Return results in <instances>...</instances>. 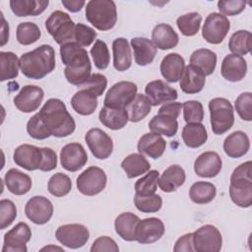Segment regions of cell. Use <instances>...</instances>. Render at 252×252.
Returning a JSON list of instances; mask_svg holds the SVG:
<instances>
[{
	"label": "cell",
	"instance_id": "cell-1",
	"mask_svg": "<svg viewBox=\"0 0 252 252\" xmlns=\"http://www.w3.org/2000/svg\"><path fill=\"white\" fill-rule=\"evenodd\" d=\"M75 129L74 118L65 103L58 98H49L27 123L28 134L35 140H44L50 136L64 138L73 134Z\"/></svg>",
	"mask_w": 252,
	"mask_h": 252
},
{
	"label": "cell",
	"instance_id": "cell-2",
	"mask_svg": "<svg viewBox=\"0 0 252 252\" xmlns=\"http://www.w3.org/2000/svg\"><path fill=\"white\" fill-rule=\"evenodd\" d=\"M60 58L66 68V80L74 85L81 86L91 77L92 64L87 50L77 42H68L60 47Z\"/></svg>",
	"mask_w": 252,
	"mask_h": 252
},
{
	"label": "cell",
	"instance_id": "cell-3",
	"mask_svg": "<svg viewBox=\"0 0 252 252\" xmlns=\"http://www.w3.org/2000/svg\"><path fill=\"white\" fill-rule=\"evenodd\" d=\"M54 68L55 51L49 44H42L20 57V69L29 79L40 80L51 73Z\"/></svg>",
	"mask_w": 252,
	"mask_h": 252
},
{
	"label": "cell",
	"instance_id": "cell-4",
	"mask_svg": "<svg viewBox=\"0 0 252 252\" xmlns=\"http://www.w3.org/2000/svg\"><path fill=\"white\" fill-rule=\"evenodd\" d=\"M251 160L239 164L231 173L229 196L231 201L240 208H249L252 204Z\"/></svg>",
	"mask_w": 252,
	"mask_h": 252
},
{
	"label": "cell",
	"instance_id": "cell-5",
	"mask_svg": "<svg viewBox=\"0 0 252 252\" xmlns=\"http://www.w3.org/2000/svg\"><path fill=\"white\" fill-rule=\"evenodd\" d=\"M86 19L99 31L111 30L117 21V9L112 0H91L86 6Z\"/></svg>",
	"mask_w": 252,
	"mask_h": 252
},
{
	"label": "cell",
	"instance_id": "cell-6",
	"mask_svg": "<svg viewBox=\"0 0 252 252\" xmlns=\"http://www.w3.org/2000/svg\"><path fill=\"white\" fill-rule=\"evenodd\" d=\"M212 131L216 135L227 132L234 123V110L228 99L215 97L209 102Z\"/></svg>",
	"mask_w": 252,
	"mask_h": 252
},
{
	"label": "cell",
	"instance_id": "cell-7",
	"mask_svg": "<svg viewBox=\"0 0 252 252\" xmlns=\"http://www.w3.org/2000/svg\"><path fill=\"white\" fill-rule=\"evenodd\" d=\"M45 28L59 45L74 41L76 25L71 17L63 11L52 12L45 21Z\"/></svg>",
	"mask_w": 252,
	"mask_h": 252
},
{
	"label": "cell",
	"instance_id": "cell-8",
	"mask_svg": "<svg viewBox=\"0 0 252 252\" xmlns=\"http://www.w3.org/2000/svg\"><path fill=\"white\" fill-rule=\"evenodd\" d=\"M107 176L104 170L98 166H90L85 169L76 180L77 189L86 196L99 194L106 186Z\"/></svg>",
	"mask_w": 252,
	"mask_h": 252
},
{
	"label": "cell",
	"instance_id": "cell-9",
	"mask_svg": "<svg viewBox=\"0 0 252 252\" xmlns=\"http://www.w3.org/2000/svg\"><path fill=\"white\" fill-rule=\"evenodd\" d=\"M194 250L198 252H219L222 246L220 231L213 224H205L193 232Z\"/></svg>",
	"mask_w": 252,
	"mask_h": 252
},
{
	"label": "cell",
	"instance_id": "cell-10",
	"mask_svg": "<svg viewBox=\"0 0 252 252\" xmlns=\"http://www.w3.org/2000/svg\"><path fill=\"white\" fill-rule=\"evenodd\" d=\"M230 29L228 19L220 13H211L205 20L202 28L203 38L212 44L222 42Z\"/></svg>",
	"mask_w": 252,
	"mask_h": 252
},
{
	"label": "cell",
	"instance_id": "cell-11",
	"mask_svg": "<svg viewBox=\"0 0 252 252\" xmlns=\"http://www.w3.org/2000/svg\"><path fill=\"white\" fill-rule=\"evenodd\" d=\"M137 85L129 81L115 83L107 91L104 97V106L126 108L137 94Z\"/></svg>",
	"mask_w": 252,
	"mask_h": 252
},
{
	"label": "cell",
	"instance_id": "cell-12",
	"mask_svg": "<svg viewBox=\"0 0 252 252\" xmlns=\"http://www.w3.org/2000/svg\"><path fill=\"white\" fill-rule=\"evenodd\" d=\"M56 239L71 249L83 247L90 238V231L84 224L68 223L60 225L55 232Z\"/></svg>",
	"mask_w": 252,
	"mask_h": 252
},
{
	"label": "cell",
	"instance_id": "cell-13",
	"mask_svg": "<svg viewBox=\"0 0 252 252\" xmlns=\"http://www.w3.org/2000/svg\"><path fill=\"white\" fill-rule=\"evenodd\" d=\"M32 230L28 223L19 222L4 235L2 252H27V243L31 240Z\"/></svg>",
	"mask_w": 252,
	"mask_h": 252
},
{
	"label": "cell",
	"instance_id": "cell-14",
	"mask_svg": "<svg viewBox=\"0 0 252 252\" xmlns=\"http://www.w3.org/2000/svg\"><path fill=\"white\" fill-rule=\"evenodd\" d=\"M85 141L93 156L97 159H106L112 154V139L99 128L90 129L85 135Z\"/></svg>",
	"mask_w": 252,
	"mask_h": 252
},
{
	"label": "cell",
	"instance_id": "cell-15",
	"mask_svg": "<svg viewBox=\"0 0 252 252\" xmlns=\"http://www.w3.org/2000/svg\"><path fill=\"white\" fill-rule=\"evenodd\" d=\"M27 218L35 224H45L53 215V205L51 201L43 196L32 197L25 206Z\"/></svg>",
	"mask_w": 252,
	"mask_h": 252
},
{
	"label": "cell",
	"instance_id": "cell-16",
	"mask_svg": "<svg viewBox=\"0 0 252 252\" xmlns=\"http://www.w3.org/2000/svg\"><path fill=\"white\" fill-rule=\"evenodd\" d=\"M164 224L158 218L140 220L135 229V240L141 244H152L164 234Z\"/></svg>",
	"mask_w": 252,
	"mask_h": 252
},
{
	"label": "cell",
	"instance_id": "cell-17",
	"mask_svg": "<svg viewBox=\"0 0 252 252\" xmlns=\"http://www.w3.org/2000/svg\"><path fill=\"white\" fill-rule=\"evenodd\" d=\"M44 98V92L34 85H27L21 89L14 97V105L22 112L31 113L35 111Z\"/></svg>",
	"mask_w": 252,
	"mask_h": 252
},
{
	"label": "cell",
	"instance_id": "cell-18",
	"mask_svg": "<svg viewBox=\"0 0 252 252\" xmlns=\"http://www.w3.org/2000/svg\"><path fill=\"white\" fill-rule=\"evenodd\" d=\"M87 161V152L80 143H70L61 149L60 162L64 169L76 172L84 167Z\"/></svg>",
	"mask_w": 252,
	"mask_h": 252
},
{
	"label": "cell",
	"instance_id": "cell-19",
	"mask_svg": "<svg viewBox=\"0 0 252 252\" xmlns=\"http://www.w3.org/2000/svg\"><path fill=\"white\" fill-rule=\"evenodd\" d=\"M13 159L17 165L29 171L39 169L42 161L41 148L29 144L20 145L14 152Z\"/></svg>",
	"mask_w": 252,
	"mask_h": 252
},
{
	"label": "cell",
	"instance_id": "cell-20",
	"mask_svg": "<svg viewBox=\"0 0 252 252\" xmlns=\"http://www.w3.org/2000/svg\"><path fill=\"white\" fill-rule=\"evenodd\" d=\"M222 160L216 152L202 153L194 161L195 173L204 178L216 177L221 170Z\"/></svg>",
	"mask_w": 252,
	"mask_h": 252
},
{
	"label": "cell",
	"instance_id": "cell-21",
	"mask_svg": "<svg viewBox=\"0 0 252 252\" xmlns=\"http://www.w3.org/2000/svg\"><path fill=\"white\" fill-rule=\"evenodd\" d=\"M145 93L153 106L174 101L178 97L177 91L161 80H155L148 83Z\"/></svg>",
	"mask_w": 252,
	"mask_h": 252
},
{
	"label": "cell",
	"instance_id": "cell-22",
	"mask_svg": "<svg viewBox=\"0 0 252 252\" xmlns=\"http://www.w3.org/2000/svg\"><path fill=\"white\" fill-rule=\"evenodd\" d=\"M247 63L246 60L236 54L226 55L220 66V74L226 81L239 82L246 76Z\"/></svg>",
	"mask_w": 252,
	"mask_h": 252
},
{
	"label": "cell",
	"instance_id": "cell-23",
	"mask_svg": "<svg viewBox=\"0 0 252 252\" xmlns=\"http://www.w3.org/2000/svg\"><path fill=\"white\" fill-rule=\"evenodd\" d=\"M179 81V86L183 93L189 94H198L204 89L206 75L197 66L189 64L185 66Z\"/></svg>",
	"mask_w": 252,
	"mask_h": 252
},
{
	"label": "cell",
	"instance_id": "cell-24",
	"mask_svg": "<svg viewBox=\"0 0 252 252\" xmlns=\"http://www.w3.org/2000/svg\"><path fill=\"white\" fill-rule=\"evenodd\" d=\"M166 148V142L161 135L156 133L144 134L138 141L137 149L140 154L146 155L154 159L160 158Z\"/></svg>",
	"mask_w": 252,
	"mask_h": 252
},
{
	"label": "cell",
	"instance_id": "cell-25",
	"mask_svg": "<svg viewBox=\"0 0 252 252\" xmlns=\"http://www.w3.org/2000/svg\"><path fill=\"white\" fill-rule=\"evenodd\" d=\"M185 68L184 58L178 53H169L160 62L161 76L168 83H176L180 80Z\"/></svg>",
	"mask_w": 252,
	"mask_h": 252
},
{
	"label": "cell",
	"instance_id": "cell-26",
	"mask_svg": "<svg viewBox=\"0 0 252 252\" xmlns=\"http://www.w3.org/2000/svg\"><path fill=\"white\" fill-rule=\"evenodd\" d=\"M223 151L231 158H238L247 154L250 148V140L243 131H234L223 141Z\"/></svg>",
	"mask_w": 252,
	"mask_h": 252
},
{
	"label": "cell",
	"instance_id": "cell-27",
	"mask_svg": "<svg viewBox=\"0 0 252 252\" xmlns=\"http://www.w3.org/2000/svg\"><path fill=\"white\" fill-rule=\"evenodd\" d=\"M186 174L184 169L178 164L168 166L158 178L159 189L165 193H170L177 190L185 182Z\"/></svg>",
	"mask_w": 252,
	"mask_h": 252
},
{
	"label": "cell",
	"instance_id": "cell-28",
	"mask_svg": "<svg viewBox=\"0 0 252 252\" xmlns=\"http://www.w3.org/2000/svg\"><path fill=\"white\" fill-rule=\"evenodd\" d=\"M4 182L8 191L18 196L27 194L32 185V178L16 168H11L5 173Z\"/></svg>",
	"mask_w": 252,
	"mask_h": 252
},
{
	"label": "cell",
	"instance_id": "cell-29",
	"mask_svg": "<svg viewBox=\"0 0 252 252\" xmlns=\"http://www.w3.org/2000/svg\"><path fill=\"white\" fill-rule=\"evenodd\" d=\"M131 47L134 51L135 62L139 66L151 64L157 54V47L147 37H133L131 39Z\"/></svg>",
	"mask_w": 252,
	"mask_h": 252
},
{
	"label": "cell",
	"instance_id": "cell-30",
	"mask_svg": "<svg viewBox=\"0 0 252 252\" xmlns=\"http://www.w3.org/2000/svg\"><path fill=\"white\" fill-rule=\"evenodd\" d=\"M99 121L110 130L122 129L129 121L128 111L123 107L103 106L98 114Z\"/></svg>",
	"mask_w": 252,
	"mask_h": 252
},
{
	"label": "cell",
	"instance_id": "cell-31",
	"mask_svg": "<svg viewBox=\"0 0 252 252\" xmlns=\"http://www.w3.org/2000/svg\"><path fill=\"white\" fill-rule=\"evenodd\" d=\"M153 43L161 50L174 48L179 41L178 34L168 24L157 25L152 32Z\"/></svg>",
	"mask_w": 252,
	"mask_h": 252
},
{
	"label": "cell",
	"instance_id": "cell-32",
	"mask_svg": "<svg viewBox=\"0 0 252 252\" xmlns=\"http://www.w3.org/2000/svg\"><path fill=\"white\" fill-rule=\"evenodd\" d=\"M71 106L80 115H91L97 107V96L91 91L80 89L72 96Z\"/></svg>",
	"mask_w": 252,
	"mask_h": 252
},
{
	"label": "cell",
	"instance_id": "cell-33",
	"mask_svg": "<svg viewBox=\"0 0 252 252\" xmlns=\"http://www.w3.org/2000/svg\"><path fill=\"white\" fill-rule=\"evenodd\" d=\"M113 67L119 72L128 70L132 65V54L129 42L124 37H118L112 42Z\"/></svg>",
	"mask_w": 252,
	"mask_h": 252
},
{
	"label": "cell",
	"instance_id": "cell-34",
	"mask_svg": "<svg viewBox=\"0 0 252 252\" xmlns=\"http://www.w3.org/2000/svg\"><path fill=\"white\" fill-rule=\"evenodd\" d=\"M48 0H11L10 8L17 17L37 16L44 12Z\"/></svg>",
	"mask_w": 252,
	"mask_h": 252
},
{
	"label": "cell",
	"instance_id": "cell-35",
	"mask_svg": "<svg viewBox=\"0 0 252 252\" xmlns=\"http://www.w3.org/2000/svg\"><path fill=\"white\" fill-rule=\"evenodd\" d=\"M139 220L140 218L133 213L126 212L120 214L114 221L116 233L125 241H134L135 229Z\"/></svg>",
	"mask_w": 252,
	"mask_h": 252
},
{
	"label": "cell",
	"instance_id": "cell-36",
	"mask_svg": "<svg viewBox=\"0 0 252 252\" xmlns=\"http://www.w3.org/2000/svg\"><path fill=\"white\" fill-rule=\"evenodd\" d=\"M121 167L128 178H135L147 173L151 168V164L142 154L133 153L121 161Z\"/></svg>",
	"mask_w": 252,
	"mask_h": 252
},
{
	"label": "cell",
	"instance_id": "cell-37",
	"mask_svg": "<svg viewBox=\"0 0 252 252\" xmlns=\"http://www.w3.org/2000/svg\"><path fill=\"white\" fill-rule=\"evenodd\" d=\"M181 136L184 144L191 149L203 146L208 140L206 127L202 123H187L182 129Z\"/></svg>",
	"mask_w": 252,
	"mask_h": 252
},
{
	"label": "cell",
	"instance_id": "cell-38",
	"mask_svg": "<svg viewBox=\"0 0 252 252\" xmlns=\"http://www.w3.org/2000/svg\"><path fill=\"white\" fill-rule=\"evenodd\" d=\"M149 129L151 130V132L158 135L173 137L177 133L178 122L174 117L170 115L158 113L150 120Z\"/></svg>",
	"mask_w": 252,
	"mask_h": 252
},
{
	"label": "cell",
	"instance_id": "cell-39",
	"mask_svg": "<svg viewBox=\"0 0 252 252\" xmlns=\"http://www.w3.org/2000/svg\"><path fill=\"white\" fill-rule=\"evenodd\" d=\"M190 64L200 68L206 76L214 73L217 66V54L207 48H199L190 56Z\"/></svg>",
	"mask_w": 252,
	"mask_h": 252
},
{
	"label": "cell",
	"instance_id": "cell-40",
	"mask_svg": "<svg viewBox=\"0 0 252 252\" xmlns=\"http://www.w3.org/2000/svg\"><path fill=\"white\" fill-rule=\"evenodd\" d=\"M217 194L216 186L207 181H197L192 184L189 190V197L196 204H208L212 202Z\"/></svg>",
	"mask_w": 252,
	"mask_h": 252
},
{
	"label": "cell",
	"instance_id": "cell-41",
	"mask_svg": "<svg viewBox=\"0 0 252 252\" xmlns=\"http://www.w3.org/2000/svg\"><path fill=\"white\" fill-rule=\"evenodd\" d=\"M20 69V59L11 51L0 52V81L4 82L18 77Z\"/></svg>",
	"mask_w": 252,
	"mask_h": 252
},
{
	"label": "cell",
	"instance_id": "cell-42",
	"mask_svg": "<svg viewBox=\"0 0 252 252\" xmlns=\"http://www.w3.org/2000/svg\"><path fill=\"white\" fill-rule=\"evenodd\" d=\"M152 103L149 97L142 94H137L132 102L126 107L128 111L129 121L139 122L144 119L152 109Z\"/></svg>",
	"mask_w": 252,
	"mask_h": 252
},
{
	"label": "cell",
	"instance_id": "cell-43",
	"mask_svg": "<svg viewBox=\"0 0 252 252\" xmlns=\"http://www.w3.org/2000/svg\"><path fill=\"white\" fill-rule=\"evenodd\" d=\"M228 48L232 54L246 55L251 51V32L240 30L233 32L228 41Z\"/></svg>",
	"mask_w": 252,
	"mask_h": 252
},
{
	"label": "cell",
	"instance_id": "cell-44",
	"mask_svg": "<svg viewBox=\"0 0 252 252\" xmlns=\"http://www.w3.org/2000/svg\"><path fill=\"white\" fill-rule=\"evenodd\" d=\"M202 23V16L197 12H190L177 18L176 25L181 33L185 36L197 34Z\"/></svg>",
	"mask_w": 252,
	"mask_h": 252
},
{
	"label": "cell",
	"instance_id": "cell-45",
	"mask_svg": "<svg viewBox=\"0 0 252 252\" xmlns=\"http://www.w3.org/2000/svg\"><path fill=\"white\" fill-rule=\"evenodd\" d=\"M159 173L158 170H149L142 178L135 183V194L140 196H151L156 194Z\"/></svg>",
	"mask_w": 252,
	"mask_h": 252
},
{
	"label": "cell",
	"instance_id": "cell-46",
	"mask_svg": "<svg viewBox=\"0 0 252 252\" xmlns=\"http://www.w3.org/2000/svg\"><path fill=\"white\" fill-rule=\"evenodd\" d=\"M48 191L55 197H64L68 195L72 189V181L70 177L62 172L53 174L47 184Z\"/></svg>",
	"mask_w": 252,
	"mask_h": 252
},
{
	"label": "cell",
	"instance_id": "cell-47",
	"mask_svg": "<svg viewBox=\"0 0 252 252\" xmlns=\"http://www.w3.org/2000/svg\"><path fill=\"white\" fill-rule=\"evenodd\" d=\"M17 40L22 45H30L36 42L40 35V30L38 26L32 22H25L19 24L17 27Z\"/></svg>",
	"mask_w": 252,
	"mask_h": 252
},
{
	"label": "cell",
	"instance_id": "cell-48",
	"mask_svg": "<svg viewBox=\"0 0 252 252\" xmlns=\"http://www.w3.org/2000/svg\"><path fill=\"white\" fill-rule=\"evenodd\" d=\"M91 55L93 57L94 66L99 70H104L108 67L110 62V55L107 44L100 39H97L91 48Z\"/></svg>",
	"mask_w": 252,
	"mask_h": 252
},
{
	"label": "cell",
	"instance_id": "cell-49",
	"mask_svg": "<svg viewBox=\"0 0 252 252\" xmlns=\"http://www.w3.org/2000/svg\"><path fill=\"white\" fill-rule=\"evenodd\" d=\"M134 204L142 213H157L161 209L162 199L158 194L151 196H140L135 194Z\"/></svg>",
	"mask_w": 252,
	"mask_h": 252
},
{
	"label": "cell",
	"instance_id": "cell-50",
	"mask_svg": "<svg viewBox=\"0 0 252 252\" xmlns=\"http://www.w3.org/2000/svg\"><path fill=\"white\" fill-rule=\"evenodd\" d=\"M183 118L186 123H201L204 119V107L198 100H187L182 104Z\"/></svg>",
	"mask_w": 252,
	"mask_h": 252
},
{
	"label": "cell",
	"instance_id": "cell-51",
	"mask_svg": "<svg viewBox=\"0 0 252 252\" xmlns=\"http://www.w3.org/2000/svg\"><path fill=\"white\" fill-rule=\"evenodd\" d=\"M234 106L241 119L249 122L252 120V94L250 92L240 94L235 99Z\"/></svg>",
	"mask_w": 252,
	"mask_h": 252
},
{
	"label": "cell",
	"instance_id": "cell-52",
	"mask_svg": "<svg viewBox=\"0 0 252 252\" xmlns=\"http://www.w3.org/2000/svg\"><path fill=\"white\" fill-rule=\"evenodd\" d=\"M17 217V208L9 199L0 201V228L5 229L13 223Z\"/></svg>",
	"mask_w": 252,
	"mask_h": 252
},
{
	"label": "cell",
	"instance_id": "cell-53",
	"mask_svg": "<svg viewBox=\"0 0 252 252\" xmlns=\"http://www.w3.org/2000/svg\"><path fill=\"white\" fill-rule=\"evenodd\" d=\"M107 87L106 77L99 73L92 74L91 77L83 85L79 86L80 89H85L94 93L96 96L102 95L103 92Z\"/></svg>",
	"mask_w": 252,
	"mask_h": 252
},
{
	"label": "cell",
	"instance_id": "cell-54",
	"mask_svg": "<svg viewBox=\"0 0 252 252\" xmlns=\"http://www.w3.org/2000/svg\"><path fill=\"white\" fill-rule=\"evenodd\" d=\"M96 37V32L94 29L89 26H86L82 23L76 24L74 41L77 42L82 47L91 45Z\"/></svg>",
	"mask_w": 252,
	"mask_h": 252
},
{
	"label": "cell",
	"instance_id": "cell-55",
	"mask_svg": "<svg viewBox=\"0 0 252 252\" xmlns=\"http://www.w3.org/2000/svg\"><path fill=\"white\" fill-rule=\"evenodd\" d=\"M246 2L243 0H220L218 8L223 16H235L244 11Z\"/></svg>",
	"mask_w": 252,
	"mask_h": 252
},
{
	"label": "cell",
	"instance_id": "cell-56",
	"mask_svg": "<svg viewBox=\"0 0 252 252\" xmlns=\"http://www.w3.org/2000/svg\"><path fill=\"white\" fill-rule=\"evenodd\" d=\"M101 251L118 252L119 247L111 237L100 236L94 241L91 247V252H101Z\"/></svg>",
	"mask_w": 252,
	"mask_h": 252
},
{
	"label": "cell",
	"instance_id": "cell-57",
	"mask_svg": "<svg viewBox=\"0 0 252 252\" xmlns=\"http://www.w3.org/2000/svg\"><path fill=\"white\" fill-rule=\"evenodd\" d=\"M42 161L39 167L41 171H51L57 166V155L50 148H41Z\"/></svg>",
	"mask_w": 252,
	"mask_h": 252
},
{
	"label": "cell",
	"instance_id": "cell-58",
	"mask_svg": "<svg viewBox=\"0 0 252 252\" xmlns=\"http://www.w3.org/2000/svg\"><path fill=\"white\" fill-rule=\"evenodd\" d=\"M173 251L181 252V251H195L193 246V233H186L179 237L173 247Z\"/></svg>",
	"mask_w": 252,
	"mask_h": 252
},
{
	"label": "cell",
	"instance_id": "cell-59",
	"mask_svg": "<svg viewBox=\"0 0 252 252\" xmlns=\"http://www.w3.org/2000/svg\"><path fill=\"white\" fill-rule=\"evenodd\" d=\"M181 108H182V104L180 102H167V103H164L158 109V113L167 114L177 119L178 116L180 115Z\"/></svg>",
	"mask_w": 252,
	"mask_h": 252
},
{
	"label": "cell",
	"instance_id": "cell-60",
	"mask_svg": "<svg viewBox=\"0 0 252 252\" xmlns=\"http://www.w3.org/2000/svg\"><path fill=\"white\" fill-rule=\"evenodd\" d=\"M61 3L68 11L72 13L81 11V9L86 5V2L82 0H62Z\"/></svg>",
	"mask_w": 252,
	"mask_h": 252
},
{
	"label": "cell",
	"instance_id": "cell-61",
	"mask_svg": "<svg viewBox=\"0 0 252 252\" xmlns=\"http://www.w3.org/2000/svg\"><path fill=\"white\" fill-rule=\"evenodd\" d=\"M1 21H2V25H1V46H4L7 43V41L9 40V25L5 21L4 16H3L2 13H1Z\"/></svg>",
	"mask_w": 252,
	"mask_h": 252
},
{
	"label": "cell",
	"instance_id": "cell-62",
	"mask_svg": "<svg viewBox=\"0 0 252 252\" xmlns=\"http://www.w3.org/2000/svg\"><path fill=\"white\" fill-rule=\"evenodd\" d=\"M55 250H58V251H64V250H63V248L58 247V246H54V245H48V246L42 247V248L40 249V251H55Z\"/></svg>",
	"mask_w": 252,
	"mask_h": 252
}]
</instances>
